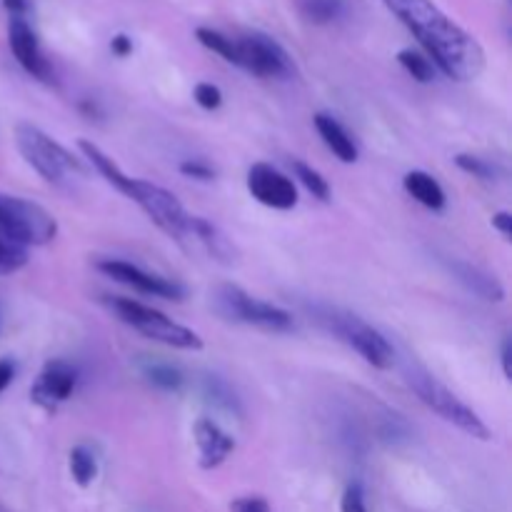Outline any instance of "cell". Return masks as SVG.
Instances as JSON below:
<instances>
[{
	"instance_id": "cell-1",
	"label": "cell",
	"mask_w": 512,
	"mask_h": 512,
	"mask_svg": "<svg viewBox=\"0 0 512 512\" xmlns=\"http://www.w3.org/2000/svg\"><path fill=\"white\" fill-rule=\"evenodd\" d=\"M393 15H398L418 43L428 50L435 68L448 78L468 83L485 70V50L463 25L440 10L433 0H383Z\"/></svg>"
},
{
	"instance_id": "cell-2",
	"label": "cell",
	"mask_w": 512,
	"mask_h": 512,
	"mask_svg": "<svg viewBox=\"0 0 512 512\" xmlns=\"http://www.w3.org/2000/svg\"><path fill=\"white\" fill-rule=\"evenodd\" d=\"M403 375L408 388L420 398V403L428 405V408L433 410V413H438L440 418L453 423L455 428L463 430L465 435H470V438L475 440L488 443V440L493 438V433H490V428L485 425V420L480 418L470 405H465L458 395L450 393V390L445 388L430 370H425L423 365L410 360V363H405Z\"/></svg>"
},
{
	"instance_id": "cell-3",
	"label": "cell",
	"mask_w": 512,
	"mask_h": 512,
	"mask_svg": "<svg viewBox=\"0 0 512 512\" xmlns=\"http://www.w3.org/2000/svg\"><path fill=\"white\" fill-rule=\"evenodd\" d=\"M313 315L328 333H333L335 338L343 340L345 345H350V348H353L368 365H373V368L378 370L393 368V345H390V340L385 338L378 328L365 323L363 318L348 313V310L330 308V305H318V308L313 310Z\"/></svg>"
},
{
	"instance_id": "cell-4",
	"label": "cell",
	"mask_w": 512,
	"mask_h": 512,
	"mask_svg": "<svg viewBox=\"0 0 512 512\" xmlns=\"http://www.w3.org/2000/svg\"><path fill=\"white\" fill-rule=\"evenodd\" d=\"M108 305L125 325L138 330V333L145 335L148 340H155V343L168 345V348H178V350L203 348V338H200L195 330L175 323V320H170L168 315L150 308V305L138 303V300L133 298H110Z\"/></svg>"
},
{
	"instance_id": "cell-5",
	"label": "cell",
	"mask_w": 512,
	"mask_h": 512,
	"mask_svg": "<svg viewBox=\"0 0 512 512\" xmlns=\"http://www.w3.org/2000/svg\"><path fill=\"white\" fill-rule=\"evenodd\" d=\"M210 305L218 315H223L225 320H233V323L253 325V328L270 330V333H285L295 325L293 315L288 310L278 308L273 303H265V300L253 298L250 293H245L238 285H218L215 290H210Z\"/></svg>"
},
{
	"instance_id": "cell-6",
	"label": "cell",
	"mask_w": 512,
	"mask_h": 512,
	"mask_svg": "<svg viewBox=\"0 0 512 512\" xmlns=\"http://www.w3.org/2000/svg\"><path fill=\"white\" fill-rule=\"evenodd\" d=\"M15 145H18L25 163L48 183H63L65 175L73 173V170L80 173V163L73 158V153L35 125H15Z\"/></svg>"
},
{
	"instance_id": "cell-7",
	"label": "cell",
	"mask_w": 512,
	"mask_h": 512,
	"mask_svg": "<svg viewBox=\"0 0 512 512\" xmlns=\"http://www.w3.org/2000/svg\"><path fill=\"white\" fill-rule=\"evenodd\" d=\"M0 228L23 248L48 245L58 235V223L43 205L15 195H0Z\"/></svg>"
},
{
	"instance_id": "cell-8",
	"label": "cell",
	"mask_w": 512,
	"mask_h": 512,
	"mask_svg": "<svg viewBox=\"0 0 512 512\" xmlns=\"http://www.w3.org/2000/svg\"><path fill=\"white\" fill-rule=\"evenodd\" d=\"M130 200L138 203L140 208H143V213L148 215L168 238L178 240V243H183V238H188L190 213L183 208V203H180L170 190L148 183V180L135 178L133 198Z\"/></svg>"
},
{
	"instance_id": "cell-9",
	"label": "cell",
	"mask_w": 512,
	"mask_h": 512,
	"mask_svg": "<svg viewBox=\"0 0 512 512\" xmlns=\"http://www.w3.org/2000/svg\"><path fill=\"white\" fill-rule=\"evenodd\" d=\"M238 48V68L248 70L258 78H290L295 70L288 50L270 35L250 33L235 40Z\"/></svg>"
},
{
	"instance_id": "cell-10",
	"label": "cell",
	"mask_w": 512,
	"mask_h": 512,
	"mask_svg": "<svg viewBox=\"0 0 512 512\" xmlns=\"http://www.w3.org/2000/svg\"><path fill=\"white\" fill-rule=\"evenodd\" d=\"M95 268H98L103 275H108V278L118 280V283L128 285V288H135L138 293L153 295V298H163V300H175V303H180V300L185 298L183 285L175 283V280L160 278V275L145 273L143 268L128 263V260L105 258V260H98Z\"/></svg>"
},
{
	"instance_id": "cell-11",
	"label": "cell",
	"mask_w": 512,
	"mask_h": 512,
	"mask_svg": "<svg viewBox=\"0 0 512 512\" xmlns=\"http://www.w3.org/2000/svg\"><path fill=\"white\" fill-rule=\"evenodd\" d=\"M250 195L258 200L260 205L273 210H293L298 205V188H295L293 178L280 173L270 163H253L248 170Z\"/></svg>"
},
{
	"instance_id": "cell-12",
	"label": "cell",
	"mask_w": 512,
	"mask_h": 512,
	"mask_svg": "<svg viewBox=\"0 0 512 512\" xmlns=\"http://www.w3.org/2000/svg\"><path fill=\"white\" fill-rule=\"evenodd\" d=\"M8 45L10 53L15 55V60H18L25 73H30L38 80H50L53 70H50V63L45 60L43 50H40L38 35H35V30L30 28V23L23 15H10Z\"/></svg>"
},
{
	"instance_id": "cell-13",
	"label": "cell",
	"mask_w": 512,
	"mask_h": 512,
	"mask_svg": "<svg viewBox=\"0 0 512 512\" xmlns=\"http://www.w3.org/2000/svg\"><path fill=\"white\" fill-rule=\"evenodd\" d=\"M75 383H78V378H75V370L70 365L50 363L45 365V370L38 375L33 388H30V398L40 408L53 410L55 405L65 403L73 395Z\"/></svg>"
},
{
	"instance_id": "cell-14",
	"label": "cell",
	"mask_w": 512,
	"mask_h": 512,
	"mask_svg": "<svg viewBox=\"0 0 512 512\" xmlns=\"http://www.w3.org/2000/svg\"><path fill=\"white\" fill-rule=\"evenodd\" d=\"M195 443H198L200 453V468L203 470H215L230 458V453L235 450V440L220 428L218 423L208 418H200L193 425Z\"/></svg>"
},
{
	"instance_id": "cell-15",
	"label": "cell",
	"mask_w": 512,
	"mask_h": 512,
	"mask_svg": "<svg viewBox=\"0 0 512 512\" xmlns=\"http://www.w3.org/2000/svg\"><path fill=\"white\" fill-rule=\"evenodd\" d=\"M188 235H193L213 260H218L220 265H238L240 263V250L218 225H213L210 220L200 218V215H190Z\"/></svg>"
},
{
	"instance_id": "cell-16",
	"label": "cell",
	"mask_w": 512,
	"mask_h": 512,
	"mask_svg": "<svg viewBox=\"0 0 512 512\" xmlns=\"http://www.w3.org/2000/svg\"><path fill=\"white\" fill-rule=\"evenodd\" d=\"M448 268L455 275V280L465 285L473 295H478L480 300H488V303H503L505 300V285L495 275H490L488 270L465 263V260H450Z\"/></svg>"
},
{
	"instance_id": "cell-17",
	"label": "cell",
	"mask_w": 512,
	"mask_h": 512,
	"mask_svg": "<svg viewBox=\"0 0 512 512\" xmlns=\"http://www.w3.org/2000/svg\"><path fill=\"white\" fill-rule=\"evenodd\" d=\"M313 123L323 143L328 145V150L340 163H355L358 160V145H355L353 135L340 125V120H335L330 113H318Z\"/></svg>"
},
{
	"instance_id": "cell-18",
	"label": "cell",
	"mask_w": 512,
	"mask_h": 512,
	"mask_svg": "<svg viewBox=\"0 0 512 512\" xmlns=\"http://www.w3.org/2000/svg\"><path fill=\"white\" fill-rule=\"evenodd\" d=\"M78 148H80V153H83V158H88L90 165H93V168L98 170V173L103 175V178L108 180L115 190H118V193H123L128 200L133 198L135 178L125 175L123 170L118 168V163L110 158V155H105L103 150H100L95 143H90V140H80Z\"/></svg>"
},
{
	"instance_id": "cell-19",
	"label": "cell",
	"mask_w": 512,
	"mask_h": 512,
	"mask_svg": "<svg viewBox=\"0 0 512 512\" xmlns=\"http://www.w3.org/2000/svg\"><path fill=\"white\" fill-rule=\"evenodd\" d=\"M403 188L408 190L410 198H415L423 208L433 210V213H440L445 208V203H448V195H445L443 185L433 175L425 173V170H410V173H405Z\"/></svg>"
},
{
	"instance_id": "cell-20",
	"label": "cell",
	"mask_w": 512,
	"mask_h": 512,
	"mask_svg": "<svg viewBox=\"0 0 512 512\" xmlns=\"http://www.w3.org/2000/svg\"><path fill=\"white\" fill-rule=\"evenodd\" d=\"M70 475H73L78 488H90L93 480L98 478V460L88 448L78 445L70 450Z\"/></svg>"
},
{
	"instance_id": "cell-21",
	"label": "cell",
	"mask_w": 512,
	"mask_h": 512,
	"mask_svg": "<svg viewBox=\"0 0 512 512\" xmlns=\"http://www.w3.org/2000/svg\"><path fill=\"white\" fill-rule=\"evenodd\" d=\"M143 375L148 378L150 385L165 390V393H178L185 383L183 373L170 363H145Z\"/></svg>"
},
{
	"instance_id": "cell-22",
	"label": "cell",
	"mask_w": 512,
	"mask_h": 512,
	"mask_svg": "<svg viewBox=\"0 0 512 512\" xmlns=\"http://www.w3.org/2000/svg\"><path fill=\"white\" fill-rule=\"evenodd\" d=\"M300 10L310 23H335L345 13V0H300Z\"/></svg>"
},
{
	"instance_id": "cell-23",
	"label": "cell",
	"mask_w": 512,
	"mask_h": 512,
	"mask_svg": "<svg viewBox=\"0 0 512 512\" xmlns=\"http://www.w3.org/2000/svg\"><path fill=\"white\" fill-rule=\"evenodd\" d=\"M28 263V248L15 243L3 228H0V275L18 273Z\"/></svg>"
},
{
	"instance_id": "cell-24",
	"label": "cell",
	"mask_w": 512,
	"mask_h": 512,
	"mask_svg": "<svg viewBox=\"0 0 512 512\" xmlns=\"http://www.w3.org/2000/svg\"><path fill=\"white\" fill-rule=\"evenodd\" d=\"M293 175L300 180V185H303V188L308 190L313 198L328 203V200H330V185H328V180H325L323 175H320L318 170L313 168V165L303 163V160H293Z\"/></svg>"
},
{
	"instance_id": "cell-25",
	"label": "cell",
	"mask_w": 512,
	"mask_h": 512,
	"mask_svg": "<svg viewBox=\"0 0 512 512\" xmlns=\"http://www.w3.org/2000/svg\"><path fill=\"white\" fill-rule=\"evenodd\" d=\"M195 38L200 40V45H205L208 50L218 53L223 60L238 65V48H235L233 38H228V35H223L220 30L213 28H198L195 30Z\"/></svg>"
},
{
	"instance_id": "cell-26",
	"label": "cell",
	"mask_w": 512,
	"mask_h": 512,
	"mask_svg": "<svg viewBox=\"0 0 512 512\" xmlns=\"http://www.w3.org/2000/svg\"><path fill=\"white\" fill-rule=\"evenodd\" d=\"M398 63L408 70V75H413L418 83H433L435 80V65L430 63L428 55H423L420 50L405 48L398 53Z\"/></svg>"
},
{
	"instance_id": "cell-27",
	"label": "cell",
	"mask_w": 512,
	"mask_h": 512,
	"mask_svg": "<svg viewBox=\"0 0 512 512\" xmlns=\"http://www.w3.org/2000/svg\"><path fill=\"white\" fill-rule=\"evenodd\" d=\"M455 165H458L463 173L473 175V178H480V180H495L500 173L495 163H490V160L485 158H478V155H468V153L455 155Z\"/></svg>"
},
{
	"instance_id": "cell-28",
	"label": "cell",
	"mask_w": 512,
	"mask_h": 512,
	"mask_svg": "<svg viewBox=\"0 0 512 512\" xmlns=\"http://www.w3.org/2000/svg\"><path fill=\"white\" fill-rule=\"evenodd\" d=\"M205 395H208L213 403L223 405V408L228 410H235V405H238V400H235V395L230 393L228 385H225L220 378H215V375H210V378L205 380Z\"/></svg>"
},
{
	"instance_id": "cell-29",
	"label": "cell",
	"mask_w": 512,
	"mask_h": 512,
	"mask_svg": "<svg viewBox=\"0 0 512 512\" xmlns=\"http://www.w3.org/2000/svg\"><path fill=\"white\" fill-rule=\"evenodd\" d=\"M195 103L203 110H218L223 105V93H220L218 85L213 83H198L193 90Z\"/></svg>"
},
{
	"instance_id": "cell-30",
	"label": "cell",
	"mask_w": 512,
	"mask_h": 512,
	"mask_svg": "<svg viewBox=\"0 0 512 512\" xmlns=\"http://www.w3.org/2000/svg\"><path fill=\"white\" fill-rule=\"evenodd\" d=\"M340 512H368V505H365V490L363 485L353 483L345 488L343 498H340Z\"/></svg>"
},
{
	"instance_id": "cell-31",
	"label": "cell",
	"mask_w": 512,
	"mask_h": 512,
	"mask_svg": "<svg viewBox=\"0 0 512 512\" xmlns=\"http://www.w3.org/2000/svg\"><path fill=\"white\" fill-rule=\"evenodd\" d=\"M180 173L185 175V178H193V180H203V183H208V180H215V168L213 165H208L205 160H198V158H190V160H183L180 163Z\"/></svg>"
},
{
	"instance_id": "cell-32",
	"label": "cell",
	"mask_w": 512,
	"mask_h": 512,
	"mask_svg": "<svg viewBox=\"0 0 512 512\" xmlns=\"http://www.w3.org/2000/svg\"><path fill=\"white\" fill-rule=\"evenodd\" d=\"M233 512H270V505L263 498H243L235 500Z\"/></svg>"
},
{
	"instance_id": "cell-33",
	"label": "cell",
	"mask_w": 512,
	"mask_h": 512,
	"mask_svg": "<svg viewBox=\"0 0 512 512\" xmlns=\"http://www.w3.org/2000/svg\"><path fill=\"white\" fill-rule=\"evenodd\" d=\"M493 228L498 230L503 238H510L512 235V213H508V210H500V213L493 215Z\"/></svg>"
},
{
	"instance_id": "cell-34",
	"label": "cell",
	"mask_w": 512,
	"mask_h": 512,
	"mask_svg": "<svg viewBox=\"0 0 512 512\" xmlns=\"http://www.w3.org/2000/svg\"><path fill=\"white\" fill-rule=\"evenodd\" d=\"M110 50H113V53L118 55V58H125V55L133 53V40H130L128 35L118 33L113 40H110Z\"/></svg>"
},
{
	"instance_id": "cell-35",
	"label": "cell",
	"mask_w": 512,
	"mask_h": 512,
	"mask_svg": "<svg viewBox=\"0 0 512 512\" xmlns=\"http://www.w3.org/2000/svg\"><path fill=\"white\" fill-rule=\"evenodd\" d=\"M15 378V365L10 360H0V395L8 390V385L13 383Z\"/></svg>"
},
{
	"instance_id": "cell-36",
	"label": "cell",
	"mask_w": 512,
	"mask_h": 512,
	"mask_svg": "<svg viewBox=\"0 0 512 512\" xmlns=\"http://www.w3.org/2000/svg\"><path fill=\"white\" fill-rule=\"evenodd\" d=\"M500 363H503L505 378L512 380V343H510V338L503 340V348H500Z\"/></svg>"
},
{
	"instance_id": "cell-37",
	"label": "cell",
	"mask_w": 512,
	"mask_h": 512,
	"mask_svg": "<svg viewBox=\"0 0 512 512\" xmlns=\"http://www.w3.org/2000/svg\"><path fill=\"white\" fill-rule=\"evenodd\" d=\"M3 5L10 15H25V10H28V0H3Z\"/></svg>"
}]
</instances>
